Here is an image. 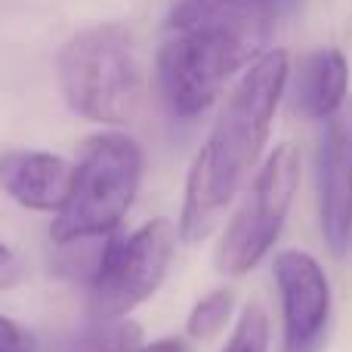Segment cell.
<instances>
[{
  "label": "cell",
  "mask_w": 352,
  "mask_h": 352,
  "mask_svg": "<svg viewBox=\"0 0 352 352\" xmlns=\"http://www.w3.org/2000/svg\"><path fill=\"white\" fill-rule=\"evenodd\" d=\"M272 0H179L158 50V90L173 118L204 115L241 68L266 53Z\"/></svg>",
  "instance_id": "obj_1"
},
{
  "label": "cell",
  "mask_w": 352,
  "mask_h": 352,
  "mask_svg": "<svg viewBox=\"0 0 352 352\" xmlns=\"http://www.w3.org/2000/svg\"><path fill=\"white\" fill-rule=\"evenodd\" d=\"M287 80V53L266 50L256 62H250L232 96L226 99L204 148L188 167L179 217V235L186 241H201L219 226L223 210L260 161Z\"/></svg>",
  "instance_id": "obj_2"
},
{
  "label": "cell",
  "mask_w": 352,
  "mask_h": 352,
  "mask_svg": "<svg viewBox=\"0 0 352 352\" xmlns=\"http://www.w3.org/2000/svg\"><path fill=\"white\" fill-rule=\"evenodd\" d=\"M56 74L68 109L84 121L121 127L142 105V65L130 31L118 22H99L68 37L56 59Z\"/></svg>",
  "instance_id": "obj_3"
},
{
  "label": "cell",
  "mask_w": 352,
  "mask_h": 352,
  "mask_svg": "<svg viewBox=\"0 0 352 352\" xmlns=\"http://www.w3.org/2000/svg\"><path fill=\"white\" fill-rule=\"evenodd\" d=\"M146 170L142 148L127 133H96L80 146L65 207L53 219V244L102 238L121 229Z\"/></svg>",
  "instance_id": "obj_4"
},
{
  "label": "cell",
  "mask_w": 352,
  "mask_h": 352,
  "mask_svg": "<svg viewBox=\"0 0 352 352\" xmlns=\"http://www.w3.org/2000/svg\"><path fill=\"white\" fill-rule=\"evenodd\" d=\"M300 186V152L281 142L256 170L248 198L235 210L217 244V269L229 278L248 275L275 248Z\"/></svg>",
  "instance_id": "obj_5"
},
{
  "label": "cell",
  "mask_w": 352,
  "mask_h": 352,
  "mask_svg": "<svg viewBox=\"0 0 352 352\" xmlns=\"http://www.w3.org/2000/svg\"><path fill=\"white\" fill-rule=\"evenodd\" d=\"M176 229L167 219H152L133 235H109L87 285V312L90 318H127L161 285L173 263Z\"/></svg>",
  "instance_id": "obj_6"
},
{
  "label": "cell",
  "mask_w": 352,
  "mask_h": 352,
  "mask_svg": "<svg viewBox=\"0 0 352 352\" xmlns=\"http://www.w3.org/2000/svg\"><path fill=\"white\" fill-rule=\"evenodd\" d=\"M272 275L281 297L285 352H322L331 328V281L322 263L306 250L275 254Z\"/></svg>",
  "instance_id": "obj_7"
},
{
  "label": "cell",
  "mask_w": 352,
  "mask_h": 352,
  "mask_svg": "<svg viewBox=\"0 0 352 352\" xmlns=\"http://www.w3.org/2000/svg\"><path fill=\"white\" fill-rule=\"evenodd\" d=\"M322 124L316 155L318 223L328 250L343 256L352 238V96Z\"/></svg>",
  "instance_id": "obj_8"
},
{
  "label": "cell",
  "mask_w": 352,
  "mask_h": 352,
  "mask_svg": "<svg viewBox=\"0 0 352 352\" xmlns=\"http://www.w3.org/2000/svg\"><path fill=\"white\" fill-rule=\"evenodd\" d=\"M74 164L62 155L12 148L0 155V188L25 210L59 213L72 195Z\"/></svg>",
  "instance_id": "obj_9"
},
{
  "label": "cell",
  "mask_w": 352,
  "mask_h": 352,
  "mask_svg": "<svg viewBox=\"0 0 352 352\" xmlns=\"http://www.w3.org/2000/svg\"><path fill=\"white\" fill-rule=\"evenodd\" d=\"M349 99V62L337 47L312 50L297 72L294 109L306 121H328Z\"/></svg>",
  "instance_id": "obj_10"
},
{
  "label": "cell",
  "mask_w": 352,
  "mask_h": 352,
  "mask_svg": "<svg viewBox=\"0 0 352 352\" xmlns=\"http://www.w3.org/2000/svg\"><path fill=\"white\" fill-rule=\"evenodd\" d=\"M142 328L130 318H90L80 331L59 334L47 352H140Z\"/></svg>",
  "instance_id": "obj_11"
},
{
  "label": "cell",
  "mask_w": 352,
  "mask_h": 352,
  "mask_svg": "<svg viewBox=\"0 0 352 352\" xmlns=\"http://www.w3.org/2000/svg\"><path fill=\"white\" fill-rule=\"evenodd\" d=\"M232 306H235V291L232 287H217V291L204 294L192 306V312H188V322H186L188 337H195V340L217 337L226 328V322H229Z\"/></svg>",
  "instance_id": "obj_12"
},
{
  "label": "cell",
  "mask_w": 352,
  "mask_h": 352,
  "mask_svg": "<svg viewBox=\"0 0 352 352\" xmlns=\"http://www.w3.org/2000/svg\"><path fill=\"white\" fill-rule=\"evenodd\" d=\"M223 352H269V316L260 303L244 306Z\"/></svg>",
  "instance_id": "obj_13"
},
{
  "label": "cell",
  "mask_w": 352,
  "mask_h": 352,
  "mask_svg": "<svg viewBox=\"0 0 352 352\" xmlns=\"http://www.w3.org/2000/svg\"><path fill=\"white\" fill-rule=\"evenodd\" d=\"M37 337L16 318L0 316V352H37Z\"/></svg>",
  "instance_id": "obj_14"
},
{
  "label": "cell",
  "mask_w": 352,
  "mask_h": 352,
  "mask_svg": "<svg viewBox=\"0 0 352 352\" xmlns=\"http://www.w3.org/2000/svg\"><path fill=\"white\" fill-rule=\"evenodd\" d=\"M25 278V266L19 260V254L6 241H0V291H12Z\"/></svg>",
  "instance_id": "obj_15"
},
{
  "label": "cell",
  "mask_w": 352,
  "mask_h": 352,
  "mask_svg": "<svg viewBox=\"0 0 352 352\" xmlns=\"http://www.w3.org/2000/svg\"><path fill=\"white\" fill-rule=\"evenodd\" d=\"M140 352H188L186 343L176 340V337H164V340H155L152 346H142Z\"/></svg>",
  "instance_id": "obj_16"
}]
</instances>
